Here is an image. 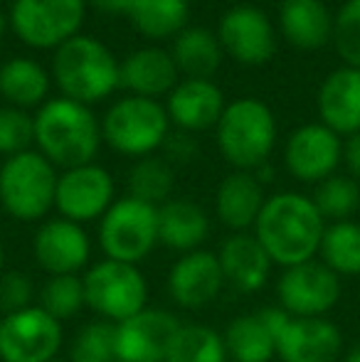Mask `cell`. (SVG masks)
Returning a JSON list of instances; mask_svg holds the SVG:
<instances>
[{"mask_svg": "<svg viewBox=\"0 0 360 362\" xmlns=\"http://www.w3.org/2000/svg\"><path fill=\"white\" fill-rule=\"evenodd\" d=\"M326 219L316 210L311 195L281 190L267 195L257 224L252 229L277 269L298 267L318 257Z\"/></svg>", "mask_w": 360, "mask_h": 362, "instance_id": "1", "label": "cell"}, {"mask_svg": "<svg viewBox=\"0 0 360 362\" xmlns=\"http://www.w3.org/2000/svg\"><path fill=\"white\" fill-rule=\"evenodd\" d=\"M35 119V151L42 153L57 170L96 163L101 139V121L91 106L67 96L47 99Z\"/></svg>", "mask_w": 360, "mask_h": 362, "instance_id": "2", "label": "cell"}, {"mask_svg": "<svg viewBox=\"0 0 360 362\" xmlns=\"http://www.w3.org/2000/svg\"><path fill=\"white\" fill-rule=\"evenodd\" d=\"M50 76L62 96L91 106L121 86V62L101 40L77 35L52 52Z\"/></svg>", "mask_w": 360, "mask_h": 362, "instance_id": "3", "label": "cell"}, {"mask_svg": "<svg viewBox=\"0 0 360 362\" xmlns=\"http://www.w3.org/2000/svg\"><path fill=\"white\" fill-rule=\"evenodd\" d=\"M277 119L269 104L255 96H245L225 106L215 126V139L222 158L235 170L255 173L269 163L277 146Z\"/></svg>", "mask_w": 360, "mask_h": 362, "instance_id": "4", "label": "cell"}, {"mask_svg": "<svg viewBox=\"0 0 360 362\" xmlns=\"http://www.w3.org/2000/svg\"><path fill=\"white\" fill-rule=\"evenodd\" d=\"M59 170L33 148L0 165V210L15 222H42L54 210Z\"/></svg>", "mask_w": 360, "mask_h": 362, "instance_id": "5", "label": "cell"}, {"mask_svg": "<svg viewBox=\"0 0 360 362\" xmlns=\"http://www.w3.org/2000/svg\"><path fill=\"white\" fill-rule=\"evenodd\" d=\"M170 136L168 111L161 101L144 96H121L106 109L101 119V139L114 153L124 158L156 156Z\"/></svg>", "mask_w": 360, "mask_h": 362, "instance_id": "6", "label": "cell"}, {"mask_svg": "<svg viewBox=\"0 0 360 362\" xmlns=\"http://www.w3.org/2000/svg\"><path fill=\"white\" fill-rule=\"evenodd\" d=\"M96 244L101 257L141 267L158 242V207L131 195L116 197L96 227Z\"/></svg>", "mask_w": 360, "mask_h": 362, "instance_id": "7", "label": "cell"}, {"mask_svg": "<svg viewBox=\"0 0 360 362\" xmlns=\"http://www.w3.org/2000/svg\"><path fill=\"white\" fill-rule=\"evenodd\" d=\"M82 281L87 310L101 320L116 325L149 308L151 288L141 267L101 257L99 262H91Z\"/></svg>", "mask_w": 360, "mask_h": 362, "instance_id": "8", "label": "cell"}, {"mask_svg": "<svg viewBox=\"0 0 360 362\" xmlns=\"http://www.w3.org/2000/svg\"><path fill=\"white\" fill-rule=\"evenodd\" d=\"M87 0H13L8 25L30 49H57L82 35Z\"/></svg>", "mask_w": 360, "mask_h": 362, "instance_id": "9", "label": "cell"}, {"mask_svg": "<svg viewBox=\"0 0 360 362\" xmlns=\"http://www.w3.org/2000/svg\"><path fill=\"white\" fill-rule=\"evenodd\" d=\"M274 293L277 305L291 318H328V313L341 303L343 279L318 259H311L298 267L279 269Z\"/></svg>", "mask_w": 360, "mask_h": 362, "instance_id": "10", "label": "cell"}, {"mask_svg": "<svg viewBox=\"0 0 360 362\" xmlns=\"http://www.w3.org/2000/svg\"><path fill=\"white\" fill-rule=\"evenodd\" d=\"M64 343V325L37 303L0 315V362H52Z\"/></svg>", "mask_w": 360, "mask_h": 362, "instance_id": "11", "label": "cell"}, {"mask_svg": "<svg viewBox=\"0 0 360 362\" xmlns=\"http://www.w3.org/2000/svg\"><path fill=\"white\" fill-rule=\"evenodd\" d=\"M94 244L87 227L64 217H47L33 234V262L45 276H82L91 267Z\"/></svg>", "mask_w": 360, "mask_h": 362, "instance_id": "12", "label": "cell"}, {"mask_svg": "<svg viewBox=\"0 0 360 362\" xmlns=\"http://www.w3.org/2000/svg\"><path fill=\"white\" fill-rule=\"evenodd\" d=\"M116 202V180L104 165H87L59 170L57 190H54V212L69 222L87 227L99 222Z\"/></svg>", "mask_w": 360, "mask_h": 362, "instance_id": "13", "label": "cell"}, {"mask_svg": "<svg viewBox=\"0 0 360 362\" xmlns=\"http://www.w3.org/2000/svg\"><path fill=\"white\" fill-rule=\"evenodd\" d=\"M215 35L222 52L247 67L267 64L277 52V28L265 10L250 3L225 10Z\"/></svg>", "mask_w": 360, "mask_h": 362, "instance_id": "14", "label": "cell"}, {"mask_svg": "<svg viewBox=\"0 0 360 362\" xmlns=\"http://www.w3.org/2000/svg\"><path fill=\"white\" fill-rule=\"evenodd\" d=\"M343 165V139L321 121L303 124L284 144V168L298 182L318 185Z\"/></svg>", "mask_w": 360, "mask_h": 362, "instance_id": "15", "label": "cell"}, {"mask_svg": "<svg viewBox=\"0 0 360 362\" xmlns=\"http://www.w3.org/2000/svg\"><path fill=\"white\" fill-rule=\"evenodd\" d=\"M227 288L217 252L197 249L180 254L168 269L166 293L180 310H202L212 305Z\"/></svg>", "mask_w": 360, "mask_h": 362, "instance_id": "16", "label": "cell"}, {"mask_svg": "<svg viewBox=\"0 0 360 362\" xmlns=\"http://www.w3.org/2000/svg\"><path fill=\"white\" fill-rule=\"evenodd\" d=\"M182 320L168 308H144L141 313L116 323V360L121 362H166L170 340Z\"/></svg>", "mask_w": 360, "mask_h": 362, "instance_id": "17", "label": "cell"}, {"mask_svg": "<svg viewBox=\"0 0 360 362\" xmlns=\"http://www.w3.org/2000/svg\"><path fill=\"white\" fill-rule=\"evenodd\" d=\"M346 350L343 330L331 318H291L277 333L279 362H338Z\"/></svg>", "mask_w": 360, "mask_h": 362, "instance_id": "18", "label": "cell"}, {"mask_svg": "<svg viewBox=\"0 0 360 362\" xmlns=\"http://www.w3.org/2000/svg\"><path fill=\"white\" fill-rule=\"evenodd\" d=\"M289 313L277 303L265 305L255 313H242L222 330L230 362H272L277 360V333Z\"/></svg>", "mask_w": 360, "mask_h": 362, "instance_id": "19", "label": "cell"}, {"mask_svg": "<svg viewBox=\"0 0 360 362\" xmlns=\"http://www.w3.org/2000/svg\"><path fill=\"white\" fill-rule=\"evenodd\" d=\"M225 284L237 293H260L272 281L274 264L252 232H232L217 249Z\"/></svg>", "mask_w": 360, "mask_h": 362, "instance_id": "20", "label": "cell"}, {"mask_svg": "<svg viewBox=\"0 0 360 362\" xmlns=\"http://www.w3.org/2000/svg\"><path fill=\"white\" fill-rule=\"evenodd\" d=\"M170 126H178L182 134H200L215 129L225 111L227 101L222 89L212 79H182L166 96Z\"/></svg>", "mask_w": 360, "mask_h": 362, "instance_id": "21", "label": "cell"}, {"mask_svg": "<svg viewBox=\"0 0 360 362\" xmlns=\"http://www.w3.org/2000/svg\"><path fill=\"white\" fill-rule=\"evenodd\" d=\"M321 124L341 139L360 134V69L338 67L321 81L316 94Z\"/></svg>", "mask_w": 360, "mask_h": 362, "instance_id": "22", "label": "cell"}, {"mask_svg": "<svg viewBox=\"0 0 360 362\" xmlns=\"http://www.w3.org/2000/svg\"><path fill=\"white\" fill-rule=\"evenodd\" d=\"M267 202V190L255 173L232 170L215 190V217L227 232H252Z\"/></svg>", "mask_w": 360, "mask_h": 362, "instance_id": "23", "label": "cell"}, {"mask_svg": "<svg viewBox=\"0 0 360 362\" xmlns=\"http://www.w3.org/2000/svg\"><path fill=\"white\" fill-rule=\"evenodd\" d=\"M180 81V72L173 62V54L163 47H139L121 62V86L129 94L156 99L168 96Z\"/></svg>", "mask_w": 360, "mask_h": 362, "instance_id": "24", "label": "cell"}, {"mask_svg": "<svg viewBox=\"0 0 360 362\" xmlns=\"http://www.w3.org/2000/svg\"><path fill=\"white\" fill-rule=\"evenodd\" d=\"M210 215L205 207L187 197H170L158 207V242L173 254H187L205 249L210 237Z\"/></svg>", "mask_w": 360, "mask_h": 362, "instance_id": "25", "label": "cell"}, {"mask_svg": "<svg viewBox=\"0 0 360 362\" xmlns=\"http://www.w3.org/2000/svg\"><path fill=\"white\" fill-rule=\"evenodd\" d=\"M279 30L296 49H318L331 42L333 13L323 0H284L279 8Z\"/></svg>", "mask_w": 360, "mask_h": 362, "instance_id": "26", "label": "cell"}, {"mask_svg": "<svg viewBox=\"0 0 360 362\" xmlns=\"http://www.w3.org/2000/svg\"><path fill=\"white\" fill-rule=\"evenodd\" d=\"M52 76L33 57H13L0 64V96L8 106L40 109L50 99Z\"/></svg>", "mask_w": 360, "mask_h": 362, "instance_id": "27", "label": "cell"}, {"mask_svg": "<svg viewBox=\"0 0 360 362\" xmlns=\"http://www.w3.org/2000/svg\"><path fill=\"white\" fill-rule=\"evenodd\" d=\"M131 28L151 42L175 40L190 20L187 0H134L124 15Z\"/></svg>", "mask_w": 360, "mask_h": 362, "instance_id": "28", "label": "cell"}, {"mask_svg": "<svg viewBox=\"0 0 360 362\" xmlns=\"http://www.w3.org/2000/svg\"><path fill=\"white\" fill-rule=\"evenodd\" d=\"M170 54H173L178 72L185 74V79H212V74L220 69L222 57H225L220 40L212 30L190 28V25L173 40Z\"/></svg>", "mask_w": 360, "mask_h": 362, "instance_id": "29", "label": "cell"}, {"mask_svg": "<svg viewBox=\"0 0 360 362\" xmlns=\"http://www.w3.org/2000/svg\"><path fill=\"white\" fill-rule=\"evenodd\" d=\"M316 259L338 279L360 276V222H328Z\"/></svg>", "mask_w": 360, "mask_h": 362, "instance_id": "30", "label": "cell"}, {"mask_svg": "<svg viewBox=\"0 0 360 362\" xmlns=\"http://www.w3.org/2000/svg\"><path fill=\"white\" fill-rule=\"evenodd\" d=\"M175 187V170L163 156H149L134 163L126 177V195L136 197L141 202H149L161 207L173 197Z\"/></svg>", "mask_w": 360, "mask_h": 362, "instance_id": "31", "label": "cell"}, {"mask_svg": "<svg viewBox=\"0 0 360 362\" xmlns=\"http://www.w3.org/2000/svg\"><path fill=\"white\" fill-rule=\"evenodd\" d=\"M166 362H230L220 330L205 323H180Z\"/></svg>", "mask_w": 360, "mask_h": 362, "instance_id": "32", "label": "cell"}, {"mask_svg": "<svg viewBox=\"0 0 360 362\" xmlns=\"http://www.w3.org/2000/svg\"><path fill=\"white\" fill-rule=\"evenodd\" d=\"M316 210L328 222H346L353 219L360 210V182L348 173H336L318 185H313L311 195Z\"/></svg>", "mask_w": 360, "mask_h": 362, "instance_id": "33", "label": "cell"}, {"mask_svg": "<svg viewBox=\"0 0 360 362\" xmlns=\"http://www.w3.org/2000/svg\"><path fill=\"white\" fill-rule=\"evenodd\" d=\"M35 303L59 323L77 318L87 308L82 276H47L37 288Z\"/></svg>", "mask_w": 360, "mask_h": 362, "instance_id": "34", "label": "cell"}, {"mask_svg": "<svg viewBox=\"0 0 360 362\" xmlns=\"http://www.w3.org/2000/svg\"><path fill=\"white\" fill-rule=\"evenodd\" d=\"M116 360V325L94 318L77 328L67 343V362H114Z\"/></svg>", "mask_w": 360, "mask_h": 362, "instance_id": "35", "label": "cell"}, {"mask_svg": "<svg viewBox=\"0 0 360 362\" xmlns=\"http://www.w3.org/2000/svg\"><path fill=\"white\" fill-rule=\"evenodd\" d=\"M331 42L346 67L360 69V0H346L333 15Z\"/></svg>", "mask_w": 360, "mask_h": 362, "instance_id": "36", "label": "cell"}, {"mask_svg": "<svg viewBox=\"0 0 360 362\" xmlns=\"http://www.w3.org/2000/svg\"><path fill=\"white\" fill-rule=\"evenodd\" d=\"M35 148V119L18 106H0V156L10 158Z\"/></svg>", "mask_w": 360, "mask_h": 362, "instance_id": "37", "label": "cell"}, {"mask_svg": "<svg viewBox=\"0 0 360 362\" xmlns=\"http://www.w3.org/2000/svg\"><path fill=\"white\" fill-rule=\"evenodd\" d=\"M37 288L25 272H8L0 276V315H10L35 305Z\"/></svg>", "mask_w": 360, "mask_h": 362, "instance_id": "38", "label": "cell"}, {"mask_svg": "<svg viewBox=\"0 0 360 362\" xmlns=\"http://www.w3.org/2000/svg\"><path fill=\"white\" fill-rule=\"evenodd\" d=\"M163 151H166V160L173 165V163H187L192 156H195V141L190 139V134H175V136H168V141L163 144Z\"/></svg>", "mask_w": 360, "mask_h": 362, "instance_id": "39", "label": "cell"}, {"mask_svg": "<svg viewBox=\"0 0 360 362\" xmlns=\"http://www.w3.org/2000/svg\"><path fill=\"white\" fill-rule=\"evenodd\" d=\"M343 165L348 175L360 182V134L343 139Z\"/></svg>", "mask_w": 360, "mask_h": 362, "instance_id": "40", "label": "cell"}, {"mask_svg": "<svg viewBox=\"0 0 360 362\" xmlns=\"http://www.w3.org/2000/svg\"><path fill=\"white\" fill-rule=\"evenodd\" d=\"M131 3H134V0H91V5L106 15H126Z\"/></svg>", "mask_w": 360, "mask_h": 362, "instance_id": "41", "label": "cell"}, {"mask_svg": "<svg viewBox=\"0 0 360 362\" xmlns=\"http://www.w3.org/2000/svg\"><path fill=\"white\" fill-rule=\"evenodd\" d=\"M341 362H360V340H358V343H353L348 350H343Z\"/></svg>", "mask_w": 360, "mask_h": 362, "instance_id": "42", "label": "cell"}, {"mask_svg": "<svg viewBox=\"0 0 360 362\" xmlns=\"http://www.w3.org/2000/svg\"><path fill=\"white\" fill-rule=\"evenodd\" d=\"M10 30V25H8V13H3V10H0V40L5 37V33H8Z\"/></svg>", "mask_w": 360, "mask_h": 362, "instance_id": "43", "label": "cell"}, {"mask_svg": "<svg viewBox=\"0 0 360 362\" xmlns=\"http://www.w3.org/2000/svg\"><path fill=\"white\" fill-rule=\"evenodd\" d=\"M5 264H8V254H5V247H3V242H0V276L5 274Z\"/></svg>", "mask_w": 360, "mask_h": 362, "instance_id": "44", "label": "cell"}, {"mask_svg": "<svg viewBox=\"0 0 360 362\" xmlns=\"http://www.w3.org/2000/svg\"><path fill=\"white\" fill-rule=\"evenodd\" d=\"M52 362H67V358H57V360H52Z\"/></svg>", "mask_w": 360, "mask_h": 362, "instance_id": "45", "label": "cell"}, {"mask_svg": "<svg viewBox=\"0 0 360 362\" xmlns=\"http://www.w3.org/2000/svg\"><path fill=\"white\" fill-rule=\"evenodd\" d=\"M114 362H121V360H114Z\"/></svg>", "mask_w": 360, "mask_h": 362, "instance_id": "46", "label": "cell"}]
</instances>
